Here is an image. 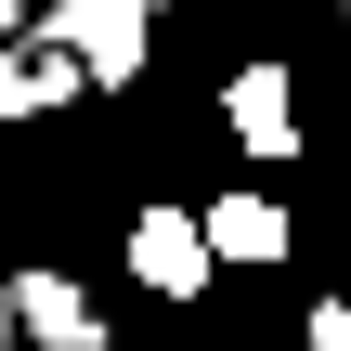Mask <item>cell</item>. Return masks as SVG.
I'll return each mask as SVG.
<instances>
[{
	"instance_id": "6da1fadb",
	"label": "cell",
	"mask_w": 351,
	"mask_h": 351,
	"mask_svg": "<svg viewBox=\"0 0 351 351\" xmlns=\"http://www.w3.org/2000/svg\"><path fill=\"white\" fill-rule=\"evenodd\" d=\"M52 39L91 78H143V0H52Z\"/></svg>"
},
{
	"instance_id": "7a4b0ae2",
	"label": "cell",
	"mask_w": 351,
	"mask_h": 351,
	"mask_svg": "<svg viewBox=\"0 0 351 351\" xmlns=\"http://www.w3.org/2000/svg\"><path fill=\"white\" fill-rule=\"evenodd\" d=\"M130 274H143L156 300H195V287H208V221H182V208H143V221H130Z\"/></svg>"
},
{
	"instance_id": "3957f363",
	"label": "cell",
	"mask_w": 351,
	"mask_h": 351,
	"mask_svg": "<svg viewBox=\"0 0 351 351\" xmlns=\"http://www.w3.org/2000/svg\"><path fill=\"white\" fill-rule=\"evenodd\" d=\"M13 326H26L39 351H104V313H91L65 274H13Z\"/></svg>"
},
{
	"instance_id": "277c9868",
	"label": "cell",
	"mask_w": 351,
	"mask_h": 351,
	"mask_svg": "<svg viewBox=\"0 0 351 351\" xmlns=\"http://www.w3.org/2000/svg\"><path fill=\"white\" fill-rule=\"evenodd\" d=\"M221 117H234V143H247V156H300V104H287V65H247V78L221 91Z\"/></svg>"
},
{
	"instance_id": "5b68a950",
	"label": "cell",
	"mask_w": 351,
	"mask_h": 351,
	"mask_svg": "<svg viewBox=\"0 0 351 351\" xmlns=\"http://www.w3.org/2000/svg\"><path fill=\"white\" fill-rule=\"evenodd\" d=\"M78 78H91V65H78V52L39 26V39H13V52H0V117H39V104H65Z\"/></svg>"
},
{
	"instance_id": "8992f818",
	"label": "cell",
	"mask_w": 351,
	"mask_h": 351,
	"mask_svg": "<svg viewBox=\"0 0 351 351\" xmlns=\"http://www.w3.org/2000/svg\"><path fill=\"white\" fill-rule=\"evenodd\" d=\"M208 261H287V208L274 195H221L208 208Z\"/></svg>"
},
{
	"instance_id": "52a82bcc",
	"label": "cell",
	"mask_w": 351,
	"mask_h": 351,
	"mask_svg": "<svg viewBox=\"0 0 351 351\" xmlns=\"http://www.w3.org/2000/svg\"><path fill=\"white\" fill-rule=\"evenodd\" d=\"M313 351H351V300H326V313H313Z\"/></svg>"
},
{
	"instance_id": "ba28073f",
	"label": "cell",
	"mask_w": 351,
	"mask_h": 351,
	"mask_svg": "<svg viewBox=\"0 0 351 351\" xmlns=\"http://www.w3.org/2000/svg\"><path fill=\"white\" fill-rule=\"evenodd\" d=\"M13 39H26V0H0V52H13Z\"/></svg>"
},
{
	"instance_id": "9c48e42d",
	"label": "cell",
	"mask_w": 351,
	"mask_h": 351,
	"mask_svg": "<svg viewBox=\"0 0 351 351\" xmlns=\"http://www.w3.org/2000/svg\"><path fill=\"white\" fill-rule=\"evenodd\" d=\"M0 339H26V326H13V287H0Z\"/></svg>"
},
{
	"instance_id": "30bf717a",
	"label": "cell",
	"mask_w": 351,
	"mask_h": 351,
	"mask_svg": "<svg viewBox=\"0 0 351 351\" xmlns=\"http://www.w3.org/2000/svg\"><path fill=\"white\" fill-rule=\"evenodd\" d=\"M143 13H156V0H143Z\"/></svg>"
}]
</instances>
